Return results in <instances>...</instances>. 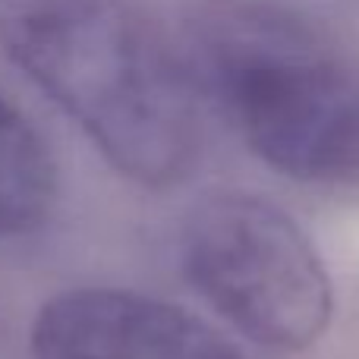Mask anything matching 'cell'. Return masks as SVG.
I'll return each mask as SVG.
<instances>
[{"instance_id":"obj_4","label":"cell","mask_w":359,"mask_h":359,"mask_svg":"<svg viewBox=\"0 0 359 359\" xmlns=\"http://www.w3.org/2000/svg\"><path fill=\"white\" fill-rule=\"evenodd\" d=\"M32 359H246L208 322L120 287H76L38 309Z\"/></svg>"},{"instance_id":"obj_1","label":"cell","mask_w":359,"mask_h":359,"mask_svg":"<svg viewBox=\"0 0 359 359\" xmlns=\"http://www.w3.org/2000/svg\"><path fill=\"white\" fill-rule=\"evenodd\" d=\"M0 50L130 183L170 189L198 164V92L133 0H0Z\"/></svg>"},{"instance_id":"obj_2","label":"cell","mask_w":359,"mask_h":359,"mask_svg":"<svg viewBox=\"0 0 359 359\" xmlns=\"http://www.w3.org/2000/svg\"><path fill=\"white\" fill-rule=\"evenodd\" d=\"M180 57L246 149L297 183L359 186V50L280 0H189Z\"/></svg>"},{"instance_id":"obj_5","label":"cell","mask_w":359,"mask_h":359,"mask_svg":"<svg viewBox=\"0 0 359 359\" xmlns=\"http://www.w3.org/2000/svg\"><path fill=\"white\" fill-rule=\"evenodd\" d=\"M60 177L38 126L0 95V240L35 233L57 205Z\"/></svg>"},{"instance_id":"obj_3","label":"cell","mask_w":359,"mask_h":359,"mask_svg":"<svg viewBox=\"0 0 359 359\" xmlns=\"http://www.w3.org/2000/svg\"><path fill=\"white\" fill-rule=\"evenodd\" d=\"M177 262L186 284L236 331L297 353L334 316L331 274L297 217L252 192H211L183 215Z\"/></svg>"}]
</instances>
